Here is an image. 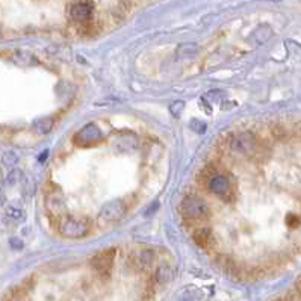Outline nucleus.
<instances>
[{"instance_id": "f257e3e1", "label": "nucleus", "mask_w": 301, "mask_h": 301, "mask_svg": "<svg viewBox=\"0 0 301 301\" xmlns=\"http://www.w3.org/2000/svg\"><path fill=\"white\" fill-rule=\"evenodd\" d=\"M180 212L183 218L191 221H203L209 217V206L198 197H186L180 203Z\"/></svg>"}, {"instance_id": "f03ea898", "label": "nucleus", "mask_w": 301, "mask_h": 301, "mask_svg": "<svg viewBox=\"0 0 301 301\" xmlns=\"http://www.w3.org/2000/svg\"><path fill=\"white\" fill-rule=\"evenodd\" d=\"M91 223L86 218H65L59 224V232L64 238L80 239L89 233Z\"/></svg>"}, {"instance_id": "7ed1b4c3", "label": "nucleus", "mask_w": 301, "mask_h": 301, "mask_svg": "<svg viewBox=\"0 0 301 301\" xmlns=\"http://www.w3.org/2000/svg\"><path fill=\"white\" fill-rule=\"evenodd\" d=\"M126 211H127L126 202L121 200V198H114V200H111V202H108V203L103 205V208L98 212L97 221L102 226L103 224L106 226V224L117 223V221H120L124 217Z\"/></svg>"}, {"instance_id": "20e7f679", "label": "nucleus", "mask_w": 301, "mask_h": 301, "mask_svg": "<svg viewBox=\"0 0 301 301\" xmlns=\"http://www.w3.org/2000/svg\"><path fill=\"white\" fill-rule=\"evenodd\" d=\"M230 147L233 152L244 155V156H253L257 150V139L253 133L250 132H244V133H238L232 138Z\"/></svg>"}, {"instance_id": "39448f33", "label": "nucleus", "mask_w": 301, "mask_h": 301, "mask_svg": "<svg viewBox=\"0 0 301 301\" xmlns=\"http://www.w3.org/2000/svg\"><path fill=\"white\" fill-rule=\"evenodd\" d=\"M102 139H103L102 130H100L95 124L89 123V124H86L85 127H82V129L74 135L73 142H74L76 145H79V147H88V145H92V144L100 142Z\"/></svg>"}, {"instance_id": "423d86ee", "label": "nucleus", "mask_w": 301, "mask_h": 301, "mask_svg": "<svg viewBox=\"0 0 301 301\" xmlns=\"http://www.w3.org/2000/svg\"><path fill=\"white\" fill-rule=\"evenodd\" d=\"M117 256V248H106L103 251H98L91 259V266L95 272L105 275L111 272V268L114 265V259Z\"/></svg>"}, {"instance_id": "0eeeda50", "label": "nucleus", "mask_w": 301, "mask_h": 301, "mask_svg": "<svg viewBox=\"0 0 301 301\" xmlns=\"http://www.w3.org/2000/svg\"><path fill=\"white\" fill-rule=\"evenodd\" d=\"M155 262H156V254L153 250H148V248L141 250L136 254H132V257H130V266L133 269L142 271V272L152 269Z\"/></svg>"}, {"instance_id": "6e6552de", "label": "nucleus", "mask_w": 301, "mask_h": 301, "mask_svg": "<svg viewBox=\"0 0 301 301\" xmlns=\"http://www.w3.org/2000/svg\"><path fill=\"white\" fill-rule=\"evenodd\" d=\"M92 10L94 5L89 2V0H79V2H74L70 8V17L73 22L83 25L86 22L91 20L92 17Z\"/></svg>"}, {"instance_id": "1a4fd4ad", "label": "nucleus", "mask_w": 301, "mask_h": 301, "mask_svg": "<svg viewBox=\"0 0 301 301\" xmlns=\"http://www.w3.org/2000/svg\"><path fill=\"white\" fill-rule=\"evenodd\" d=\"M139 147L138 136L133 133H123L114 139V148L117 153H133Z\"/></svg>"}, {"instance_id": "9d476101", "label": "nucleus", "mask_w": 301, "mask_h": 301, "mask_svg": "<svg viewBox=\"0 0 301 301\" xmlns=\"http://www.w3.org/2000/svg\"><path fill=\"white\" fill-rule=\"evenodd\" d=\"M208 186H209L211 192H214L215 195L223 197V198H226V195H229L232 191V183H230L229 177H226L224 174H215L209 180Z\"/></svg>"}, {"instance_id": "9b49d317", "label": "nucleus", "mask_w": 301, "mask_h": 301, "mask_svg": "<svg viewBox=\"0 0 301 301\" xmlns=\"http://www.w3.org/2000/svg\"><path fill=\"white\" fill-rule=\"evenodd\" d=\"M47 209H49V212L52 214L53 218L59 220V217L65 212V200H64V197L61 194H56V192L50 194L47 197Z\"/></svg>"}, {"instance_id": "f8f14e48", "label": "nucleus", "mask_w": 301, "mask_h": 301, "mask_svg": "<svg viewBox=\"0 0 301 301\" xmlns=\"http://www.w3.org/2000/svg\"><path fill=\"white\" fill-rule=\"evenodd\" d=\"M192 241L202 248H209L215 242V238L211 229H197L192 233Z\"/></svg>"}, {"instance_id": "ddd939ff", "label": "nucleus", "mask_w": 301, "mask_h": 301, "mask_svg": "<svg viewBox=\"0 0 301 301\" xmlns=\"http://www.w3.org/2000/svg\"><path fill=\"white\" fill-rule=\"evenodd\" d=\"M55 126V118L53 117H43V118H38L35 123H34V130L38 133V135H47Z\"/></svg>"}, {"instance_id": "4468645a", "label": "nucleus", "mask_w": 301, "mask_h": 301, "mask_svg": "<svg viewBox=\"0 0 301 301\" xmlns=\"http://www.w3.org/2000/svg\"><path fill=\"white\" fill-rule=\"evenodd\" d=\"M5 214H7V217H8V218H11V220H16V221H19V220H23V218H25V211H23L20 206H14V205L8 206V208H7V211H5Z\"/></svg>"}, {"instance_id": "2eb2a0df", "label": "nucleus", "mask_w": 301, "mask_h": 301, "mask_svg": "<svg viewBox=\"0 0 301 301\" xmlns=\"http://www.w3.org/2000/svg\"><path fill=\"white\" fill-rule=\"evenodd\" d=\"M183 109H185V103H183L182 100H179V102H173V103L170 105V112H171V115L176 117V118H179V117L182 115Z\"/></svg>"}, {"instance_id": "dca6fc26", "label": "nucleus", "mask_w": 301, "mask_h": 301, "mask_svg": "<svg viewBox=\"0 0 301 301\" xmlns=\"http://www.w3.org/2000/svg\"><path fill=\"white\" fill-rule=\"evenodd\" d=\"M14 59L17 61V64H22V65H31V62L34 61V58H32L31 55L23 53V52L17 53V55L14 56Z\"/></svg>"}, {"instance_id": "f3484780", "label": "nucleus", "mask_w": 301, "mask_h": 301, "mask_svg": "<svg viewBox=\"0 0 301 301\" xmlns=\"http://www.w3.org/2000/svg\"><path fill=\"white\" fill-rule=\"evenodd\" d=\"M191 129H192V130H195L197 133H202V132H205V130H206V124H205L203 121L192 120V123H191Z\"/></svg>"}, {"instance_id": "a211bd4d", "label": "nucleus", "mask_w": 301, "mask_h": 301, "mask_svg": "<svg viewBox=\"0 0 301 301\" xmlns=\"http://www.w3.org/2000/svg\"><path fill=\"white\" fill-rule=\"evenodd\" d=\"M17 161H19V158H17V155H14V153H7V155L4 156V162H5L7 165H16Z\"/></svg>"}, {"instance_id": "6ab92c4d", "label": "nucleus", "mask_w": 301, "mask_h": 301, "mask_svg": "<svg viewBox=\"0 0 301 301\" xmlns=\"http://www.w3.org/2000/svg\"><path fill=\"white\" fill-rule=\"evenodd\" d=\"M287 224L290 227H296L299 224V218L296 215H287Z\"/></svg>"}, {"instance_id": "aec40b11", "label": "nucleus", "mask_w": 301, "mask_h": 301, "mask_svg": "<svg viewBox=\"0 0 301 301\" xmlns=\"http://www.w3.org/2000/svg\"><path fill=\"white\" fill-rule=\"evenodd\" d=\"M19 177H20V173L16 170V171H11V176H10V179H8V182L11 183V185H14L17 180H19Z\"/></svg>"}, {"instance_id": "412c9836", "label": "nucleus", "mask_w": 301, "mask_h": 301, "mask_svg": "<svg viewBox=\"0 0 301 301\" xmlns=\"http://www.w3.org/2000/svg\"><path fill=\"white\" fill-rule=\"evenodd\" d=\"M11 242H13V248H22L23 247L22 241H19V239H13Z\"/></svg>"}, {"instance_id": "4be33fe9", "label": "nucleus", "mask_w": 301, "mask_h": 301, "mask_svg": "<svg viewBox=\"0 0 301 301\" xmlns=\"http://www.w3.org/2000/svg\"><path fill=\"white\" fill-rule=\"evenodd\" d=\"M47 156H49V150H46V152H44V153H43V155L40 156V162H44Z\"/></svg>"}, {"instance_id": "5701e85b", "label": "nucleus", "mask_w": 301, "mask_h": 301, "mask_svg": "<svg viewBox=\"0 0 301 301\" xmlns=\"http://www.w3.org/2000/svg\"><path fill=\"white\" fill-rule=\"evenodd\" d=\"M5 203V192L0 189V206H2Z\"/></svg>"}]
</instances>
